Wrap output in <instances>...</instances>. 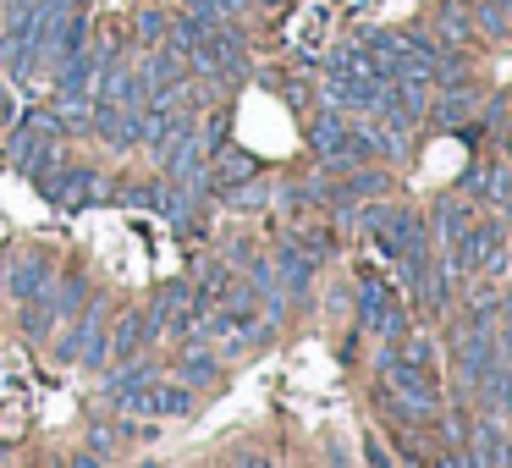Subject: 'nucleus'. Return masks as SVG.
<instances>
[{"label": "nucleus", "mask_w": 512, "mask_h": 468, "mask_svg": "<svg viewBox=\"0 0 512 468\" xmlns=\"http://www.w3.org/2000/svg\"><path fill=\"white\" fill-rule=\"evenodd\" d=\"M380 380H386V397L402 419H441V380H435V369H419L386 347L380 353Z\"/></svg>", "instance_id": "obj_1"}, {"label": "nucleus", "mask_w": 512, "mask_h": 468, "mask_svg": "<svg viewBox=\"0 0 512 468\" xmlns=\"http://www.w3.org/2000/svg\"><path fill=\"white\" fill-rule=\"evenodd\" d=\"M496 248H501V226L485 221V215H474V221L463 226V237L446 248V259H452L457 276H479V270H485V259L496 254Z\"/></svg>", "instance_id": "obj_2"}, {"label": "nucleus", "mask_w": 512, "mask_h": 468, "mask_svg": "<svg viewBox=\"0 0 512 468\" xmlns=\"http://www.w3.org/2000/svg\"><path fill=\"white\" fill-rule=\"evenodd\" d=\"M94 133L111 138L116 149H133L144 144V105H111V100H94Z\"/></svg>", "instance_id": "obj_3"}, {"label": "nucleus", "mask_w": 512, "mask_h": 468, "mask_svg": "<svg viewBox=\"0 0 512 468\" xmlns=\"http://www.w3.org/2000/svg\"><path fill=\"white\" fill-rule=\"evenodd\" d=\"M468 452L479 457L485 468H512V430L496 419V413H479L474 424H468Z\"/></svg>", "instance_id": "obj_4"}, {"label": "nucleus", "mask_w": 512, "mask_h": 468, "mask_svg": "<svg viewBox=\"0 0 512 468\" xmlns=\"http://www.w3.org/2000/svg\"><path fill=\"white\" fill-rule=\"evenodd\" d=\"M105 193H111V182H105L100 171L72 166V171H61V177H56V188H50V204H61V210H89V204L105 199Z\"/></svg>", "instance_id": "obj_5"}, {"label": "nucleus", "mask_w": 512, "mask_h": 468, "mask_svg": "<svg viewBox=\"0 0 512 468\" xmlns=\"http://www.w3.org/2000/svg\"><path fill=\"white\" fill-rule=\"evenodd\" d=\"M50 281H56L50 259H45V254H23L12 270H6V298H12V303H28L34 292H45Z\"/></svg>", "instance_id": "obj_6"}, {"label": "nucleus", "mask_w": 512, "mask_h": 468, "mask_svg": "<svg viewBox=\"0 0 512 468\" xmlns=\"http://www.w3.org/2000/svg\"><path fill=\"white\" fill-rule=\"evenodd\" d=\"M138 413H149V419H177V413L193 408V391L188 386H166V380H155V386H144L133 397Z\"/></svg>", "instance_id": "obj_7"}, {"label": "nucleus", "mask_w": 512, "mask_h": 468, "mask_svg": "<svg viewBox=\"0 0 512 468\" xmlns=\"http://www.w3.org/2000/svg\"><path fill=\"white\" fill-rule=\"evenodd\" d=\"M100 331H105V298L94 292V298L78 309V320H72V331L61 336V358H67V364H72V358H83V347H89Z\"/></svg>", "instance_id": "obj_8"}, {"label": "nucleus", "mask_w": 512, "mask_h": 468, "mask_svg": "<svg viewBox=\"0 0 512 468\" xmlns=\"http://www.w3.org/2000/svg\"><path fill=\"white\" fill-rule=\"evenodd\" d=\"M424 116H435L441 127H457L468 116H479V89L474 83H457V89H435V105Z\"/></svg>", "instance_id": "obj_9"}, {"label": "nucleus", "mask_w": 512, "mask_h": 468, "mask_svg": "<svg viewBox=\"0 0 512 468\" xmlns=\"http://www.w3.org/2000/svg\"><path fill=\"white\" fill-rule=\"evenodd\" d=\"M155 331H160V314H155V309H149V314H127V320L116 325L111 358H122V364H127V358H138V353H144V342H149Z\"/></svg>", "instance_id": "obj_10"}, {"label": "nucleus", "mask_w": 512, "mask_h": 468, "mask_svg": "<svg viewBox=\"0 0 512 468\" xmlns=\"http://www.w3.org/2000/svg\"><path fill=\"white\" fill-rule=\"evenodd\" d=\"M248 177H259V160L248 155V149H221V160H215V171L204 182H210V188H237V182H248Z\"/></svg>", "instance_id": "obj_11"}, {"label": "nucleus", "mask_w": 512, "mask_h": 468, "mask_svg": "<svg viewBox=\"0 0 512 468\" xmlns=\"http://www.w3.org/2000/svg\"><path fill=\"white\" fill-rule=\"evenodd\" d=\"M435 39H441V45H468V39H474V17H468L463 0H441V12H435Z\"/></svg>", "instance_id": "obj_12"}, {"label": "nucleus", "mask_w": 512, "mask_h": 468, "mask_svg": "<svg viewBox=\"0 0 512 468\" xmlns=\"http://www.w3.org/2000/svg\"><path fill=\"white\" fill-rule=\"evenodd\" d=\"M468 221H474V210H468L463 199H441V204H435V248L446 254V248H452L457 237H463V226H468Z\"/></svg>", "instance_id": "obj_13"}, {"label": "nucleus", "mask_w": 512, "mask_h": 468, "mask_svg": "<svg viewBox=\"0 0 512 468\" xmlns=\"http://www.w3.org/2000/svg\"><path fill=\"white\" fill-rule=\"evenodd\" d=\"M386 309H391V292H386V281H380V276H364V281H358V320H364L369 331H380V320H386Z\"/></svg>", "instance_id": "obj_14"}, {"label": "nucleus", "mask_w": 512, "mask_h": 468, "mask_svg": "<svg viewBox=\"0 0 512 468\" xmlns=\"http://www.w3.org/2000/svg\"><path fill=\"white\" fill-rule=\"evenodd\" d=\"M155 380H160V369H155V364H127L122 375H116L111 386H105V397H111V402H127V408H133V397H138L144 386H155Z\"/></svg>", "instance_id": "obj_15"}, {"label": "nucleus", "mask_w": 512, "mask_h": 468, "mask_svg": "<svg viewBox=\"0 0 512 468\" xmlns=\"http://www.w3.org/2000/svg\"><path fill=\"white\" fill-rule=\"evenodd\" d=\"M61 320V309H56V287H45V292H34V298L23 303V331L28 336H50V325Z\"/></svg>", "instance_id": "obj_16"}, {"label": "nucleus", "mask_w": 512, "mask_h": 468, "mask_svg": "<svg viewBox=\"0 0 512 468\" xmlns=\"http://www.w3.org/2000/svg\"><path fill=\"white\" fill-rule=\"evenodd\" d=\"M276 270H281V287H287V292H309V259H303L298 243H287L276 254Z\"/></svg>", "instance_id": "obj_17"}, {"label": "nucleus", "mask_w": 512, "mask_h": 468, "mask_svg": "<svg viewBox=\"0 0 512 468\" xmlns=\"http://www.w3.org/2000/svg\"><path fill=\"white\" fill-rule=\"evenodd\" d=\"M391 353L408 358V364H419V369H435V342L424 331H402L397 342H391Z\"/></svg>", "instance_id": "obj_18"}, {"label": "nucleus", "mask_w": 512, "mask_h": 468, "mask_svg": "<svg viewBox=\"0 0 512 468\" xmlns=\"http://www.w3.org/2000/svg\"><path fill=\"white\" fill-rule=\"evenodd\" d=\"M50 287H56V309H61V320H72V314H78L83 303L94 298L83 276H61V281H50Z\"/></svg>", "instance_id": "obj_19"}, {"label": "nucleus", "mask_w": 512, "mask_h": 468, "mask_svg": "<svg viewBox=\"0 0 512 468\" xmlns=\"http://www.w3.org/2000/svg\"><path fill=\"white\" fill-rule=\"evenodd\" d=\"M226 204H232V210H265V204H270V182H259V177L237 182V188H226Z\"/></svg>", "instance_id": "obj_20"}, {"label": "nucleus", "mask_w": 512, "mask_h": 468, "mask_svg": "<svg viewBox=\"0 0 512 468\" xmlns=\"http://www.w3.org/2000/svg\"><path fill=\"white\" fill-rule=\"evenodd\" d=\"M182 380H188V386L215 380V358L204 353V342H188V353H182Z\"/></svg>", "instance_id": "obj_21"}, {"label": "nucleus", "mask_w": 512, "mask_h": 468, "mask_svg": "<svg viewBox=\"0 0 512 468\" xmlns=\"http://www.w3.org/2000/svg\"><path fill=\"white\" fill-rule=\"evenodd\" d=\"M380 188H386V177H380V171H358L353 182H342V193H336V199L353 204V199H364V193H380Z\"/></svg>", "instance_id": "obj_22"}, {"label": "nucleus", "mask_w": 512, "mask_h": 468, "mask_svg": "<svg viewBox=\"0 0 512 468\" xmlns=\"http://www.w3.org/2000/svg\"><path fill=\"white\" fill-rule=\"evenodd\" d=\"M138 45H166V17L160 12H138Z\"/></svg>", "instance_id": "obj_23"}, {"label": "nucleus", "mask_w": 512, "mask_h": 468, "mask_svg": "<svg viewBox=\"0 0 512 468\" xmlns=\"http://www.w3.org/2000/svg\"><path fill=\"white\" fill-rule=\"evenodd\" d=\"M72 468H105V463L94 452H78V457H72Z\"/></svg>", "instance_id": "obj_24"}, {"label": "nucleus", "mask_w": 512, "mask_h": 468, "mask_svg": "<svg viewBox=\"0 0 512 468\" xmlns=\"http://www.w3.org/2000/svg\"><path fill=\"white\" fill-rule=\"evenodd\" d=\"M369 463H375V468H391V463H386V452H380V441H369Z\"/></svg>", "instance_id": "obj_25"}, {"label": "nucleus", "mask_w": 512, "mask_h": 468, "mask_svg": "<svg viewBox=\"0 0 512 468\" xmlns=\"http://www.w3.org/2000/svg\"><path fill=\"white\" fill-rule=\"evenodd\" d=\"M221 6H226V12H232V17H237V12H243V6H248V0H221Z\"/></svg>", "instance_id": "obj_26"}, {"label": "nucleus", "mask_w": 512, "mask_h": 468, "mask_svg": "<svg viewBox=\"0 0 512 468\" xmlns=\"http://www.w3.org/2000/svg\"><path fill=\"white\" fill-rule=\"evenodd\" d=\"M243 468H270V463H265V457H243Z\"/></svg>", "instance_id": "obj_27"}, {"label": "nucleus", "mask_w": 512, "mask_h": 468, "mask_svg": "<svg viewBox=\"0 0 512 468\" xmlns=\"http://www.w3.org/2000/svg\"><path fill=\"white\" fill-rule=\"evenodd\" d=\"M259 6H287V0H259Z\"/></svg>", "instance_id": "obj_28"}, {"label": "nucleus", "mask_w": 512, "mask_h": 468, "mask_svg": "<svg viewBox=\"0 0 512 468\" xmlns=\"http://www.w3.org/2000/svg\"><path fill=\"white\" fill-rule=\"evenodd\" d=\"M138 468H160V463H138Z\"/></svg>", "instance_id": "obj_29"}, {"label": "nucleus", "mask_w": 512, "mask_h": 468, "mask_svg": "<svg viewBox=\"0 0 512 468\" xmlns=\"http://www.w3.org/2000/svg\"><path fill=\"white\" fill-rule=\"evenodd\" d=\"M507 204H512V199H507Z\"/></svg>", "instance_id": "obj_30"}]
</instances>
